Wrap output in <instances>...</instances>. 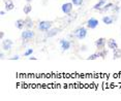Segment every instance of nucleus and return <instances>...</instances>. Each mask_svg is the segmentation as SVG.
Instances as JSON below:
<instances>
[{
  "label": "nucleus",
  "mask_w": 121,
  "mask_h": 101,
  "mask_svg": "<svg viewBox=\"0 0 121 101\" xmlns=\"http://www.w3.org/2000/svg\"><path fill=\"white\" fill-rule=\"evenodd\" d=\"M73 36L77 38L78 40H83L87 36V28L84 26H80L76 28L73 32Z\"/></svg>",
  "instance_id": "obj_1"
},
{
  "label": "nucleus",
  "mask_w": 121,
  "mask_h": 101,
  "mask_svg": "<svg viewBox=\"0 0 121 101\" xmlns=\"http://www.w3.org/2000/svg\"><path fill=\"white\" fill-rule=\"evenodd\" d=\"M35 37V32L32 29H26L21 33V39L23 42H29L33 40Z\"/></svg>",
  "instance_id": "obj_2"
},
{
  "label": "nucleus",
  "mask_w": 121,
  "mask_h": 101,
  "mask_svg": "<svg viewBox=\"0 0 121 101\" xmlns=\"http://www.w3.org/2000/svg\"><path fill=\"white\" fill-rule=\"evenodd\" d=\"M52 26H53V22L52 21H40L37 25V29L39 31L46 33L47 31H49L52 28Z\"/></svg>",
  "instance_id": "obj_3"
},
{
  "label": "nucleus",
  "mask_w": 121,
  "mask_h": 101,
  "mask_svg": "<svg viewBox=\"0 0 121 101\" xmlns=\"http://www.w3.org/2000/svg\"><path fill=\"white\" fill-rule=\"evenodd\" d=\"M59 44H60V48H61L62 52H66L68 50H70L71 48V41L68 39H65V38H61L59 40Z\"/></svg>",
  "instance_id": "obj_4"
},
{
  "label": "nucleus",
  "mask_w": 121,
  "mask_h": 101,
  "mask_svg": "<svg viewBox=\"0 0 121 101\" xmlns=\"http://www.w3.org/2000/svg\"><path fill=\"white\" fill-rule=\"evenodd\" d=\"M13 40L12 39H9V38H6V39H3L2 40V43H1V48L2 50H3L4 52H9L10 50H12L13 48Z\"/></svg>",
  "instance_id": "obj_5"
},
{
  "label": "nucleus",
  "mask_w": 121,
  "mask_h": 101,
  "mask_svg": "<svg viewBox=\"0 0 121 101\" xmlns=\"http://www.w3.org/2000/svg\"><path fill=\"white\" fill-rule=\"evenodd\" d=\"M73 4L71 3V2L63 3L61 6V12L64 13V15H69V13L73 12Z\"/></svg>",
  "instance_id": "obj_6"
},
{
  "label": "nucleus",
  "mask_w": 121,
  "mask_h": 101,
  "mask_svg": "<svg viewBox=\"0 0 121 101\" xmlns=\"http://www.w3.org/2000/svg\"><path fill=\"white\" fill-rule=\"evenodd\" d=\"M98 24H99V22H98L97 19L90 18L89 20L86 22V27H87L88 29H95L96 27L98 26Z\"/></svg>",
  "instance_id": "obj_7"
},
{
  "label": "nucleus",
  "mask_w": 121,
  "mask_h": 101,
  "mask_svg": "<svg viewBox=\"0 0 121 101\" xmlns=\"http://www.w3.org/2000/svg\"><path fill=\"white\" fill-rule=\"evenodd\" d=\"M60 31H61V28H57V27H52V28L49 30V31L46 32V37L47 38H52L54 36H56L58 33H60Z\"/></svg>",
  "instance_id": "obj_8"
},
{
  "label": "nucleus",
  "mask_w": 121,
  "mask_h": 101,
  "mask_svg": "<svg viewBox=\"0 0 121 101\" xmlns=\"http://www.w3.org/2000/svg\"><path fill=\"white\" fill-rule=\"evenodd\" d=\"M106 43H107V39H106V38H104V37H100V38H97V39L95 40L94 44L96 46V48L99 51V50H103V48H104Z\"/></svg>",
  "instance_id": "obj_9"
},
{
  "label": "nucleus",
  "mask_w": 121,
  "mask_h": 101,
  "mask_svg": "<svg viewBox=\"0 0 121 101\" xmlns=\"http://www.w3.org/2000/svg\"><path fill=\"white\" fill-rule=\"evenodd\" d=\"M117 20V17H112V16H104L101 18V21L104 22V24L106 25H112L114 23V21Z\"/></svg>",
  "instance_id": "obj_10"
},
{
  "label": "nucleus",
  "mask_w": 121,
  "mask_h": 101,
  "mask_svg": "<svg viewBox=\"0 0 121 101\" xmlns=\"http://www.w3.org/2000/svg\"><path fill=\"white\" fill-rule=\"evenodd\" d=\"M107 44H108V48H110V50H112V51L118 48V43H117V41L114 39V38H110V39H108Z\"/></svg>",
  "instance_id": "obj_11"
},
{
  "label": "nucleus",
  "mask_w": 121,
  "mask_h": 101,
  "mask_svg": "<svg viewBox=\"0 0 121 101\" xmlns=\"http://www.w3.org/2000/svg\"><path fill=\"white\" fill-rule=\"evenodd\" d=\"M15 26H16V28L19 29V30H23L24 28H26V25H25V20H22V19H19V20L16 21Z\"/></svg>",
  "instance_id": "obj_12"
},
{
  "label": "nucleus",
  "mask_w": 121,
  "mask_h": 101,
  "mask_svg": "<svg viewBox=\"0 0 121 101\" xmlns=\"http://www.w3.org/2000/svg\"><path fill=\"white\" fill-rule=\"evenodd\" d=\"M114 6V3H112V2H109V3H106L101 8L98 10L99 12H109V10H111L112 9V7Z\"/></svg>",
  "instance_id": "obj_13"
},
{
  "label": "nucleus",
  "mask_w": 121,
  "mask_h": 101,
  "mask_svg": "<svg viewBox=\"0 0 121 101\" xmlns=\"http://www.w3.org/2000/svg\"><path fill=\"white\" fill-rule=\"evenodd\" d=\"M4 3H5V10L6 12H10V10L15 8V4H13L12 0H5Z\"/></svg>",
  "instance_id": "obj_14"
},
{
  "label": "nucleus",
  "mask_w": 121,
  "mask_h": 101,
  "mask_svg": "<svg viewBox=\"0 0 121 101\" xmlns=\"http://www.w3.org/2000/svg\"><path fill=\"white\" fill-rule=\"evenodd\" d=\"M106 3H107V0H98V2H97L96 4L93 5L92 8L94 9V10H99Z\"/></svg>",
  "instance_id": "obj_15"
},
{
  "label": "nucleus",
  "mask_w": 121,
  "mask_h": 101,
  "mask_svg": "<svg viewBox=\"0 0 121 101\" xmlns=\"http://www.w3.org/2000/svg\"><path fill=\"white\" fill-rule=\"evenodd\" d=\"M25 25H26V29H32L34 26V22L32 21V19L30 17H27L25 19Z\"/></svg>",
  "instance_id": "obj_16"
},
{
  "label": "nucleus",
  "mask_w": 121,
  "mask_h": 101,
  "mask_svg": "<svg viewBox=\"0 0 121 101\" xmlns=\"http://www.w3.org/2000/svg\"><path fill=\"white\" fill-rule=\"evenodd\" d=\"M121 58V48H117L113 50V59H120Z\"/></svg>",
  "instance_id": "obj_17"
},
{
  "label": "nucleus",
  "mask_w": 121,
  "mask_h": 101,
  "mask_svg": "<svg viewBox=\"0 0 121 101\" xmlns=\"http://www.w3.org/2000/svg\"><path fill=\"white\" fill-rule=\"evenodd\" d=\"M31 10H32V5L27 2V4H26V5H24V7H23V12H24V13H25V15H29V13L31 12Z\"/></svg>",
  "instance_id": "obj_18"
},
{
  "label": "nucleus",
  "mask_w": 121,
  "mask_h": 101,
  "mask_svg": "<svg viewBox=\"0 0 121 101\" xmlns=\"http://www.w3.org/2000/svg\"><path fill=\"white\" fill-rule=\"evenodd\" d=\"M98 54H99V57H101L103 59H104L107 57V55H108V51L104 50V48H103V50L98 51Z\"/></svg>",
  "instance_id": "obj_19"
},
{
  "label": "nucleus",
  "mask_w": 121,
  "mask_h": 101,
  "mask_svg": "<svg viewBox=\"0 0 121 101\" xmlns=\"http://www.w3.org/2000/svg\"><path fill=\"white\" fill-rule=\"evenodd\" d=\"M99 58V54H98V52L97 53H94V54H92V55H90L89 57H87V60H96V59H98Z\"/></svg>",
  "instance_id": "obj_20"
},
{
  "label": "nucleus",
  "mask_w": 121,
  "mask_h": 101,
  "mask_svg": "<svg viewBox=\"0 0 121 101\" xmlns=\"http://www.w3.org/2000/svg\"><path fill=\"white\" fill-rule=\"evenodd\" d=\"M32 54H33V48H27L24 52V57H30Z\"/></svg>",
  "instance_id": "obj_21"
},
{
  "label": "nucleus",
  "mask_w": 121,
  "mask_h": 101,
  "mask_svg": "<svg viewBox=\"0 0 121 101\" xmlns=\"http://www.w3.org/2000/svg\"><path fill=\"white\" fill-rule=\"evenodd\" d=\"M84 2V0H71V3L73 5H76V6H80V5H82Z\"/></svg>",
  "instance_id": "obj_22"
},
{
  "label": "nucleus",
  "mask_w": 121,
  "mask_h": 101,
  "mask_svg": "<svg viewBox=\"0 0 121 101\" xmlns=\"http://www.w3.org/2000/svg\"><path fill=\"white\" fill-rule=\"evenodd\" d=\"M111 10H112L113 12H115V13L117 15V13L120 12V6H118V5H115V4H114V6L112 7V9H111Z\"/></svg>",
  "instance_id": "obj_23"
},
{
  "label": "nucleus",
  "mask_w": 121,
  "mask_h": 101,
  "mask_svg": "<svg viewBox=\"0 0 121 101\" xmlns=\"http://www.w3.org/2000/svg\"><path fill=\"white\" fill-rule=\"evenodd\" d=\"M19 59H20V56L19 55H15V56H13L9 58V60H19Z\"/></svg>",
  "instance_id": "obj_24"
},
{
  "label": "nucleus",
  "mask_w": 121,
  "mask_h": 101,
  "mask_svg": "<svg viewBox=\"0 0 121 101\" xmlns=\"http://www.w3.org/2000/svg\"><path fill=\"white\" fill-rule=\"evenodd\" d=\"M4 58H5L4 53H3V52H1V53H0V59H1V60H4Z\"/></svg>",
  "instance_id": "obj_25"
},
{
  "label": "nucleus",
  "mask_w": 121,
  "mask_h": 101,
  "mask_svg": "<svg viewBox=\"0 0 121 101\" xmlns=\"http://www.w3.org/2000/svg\"><path fill=\"white\" fill-rule=\"evenodd\" d=\"M3 37H4V32L1 31V32H0V38H1V39H3Z\"/></svg>",
  "instance_id": "obj_26"
},
{
  "label": "nucleus",
  "mask_w": 121,
  "mask_h": 101,
  "mask_svg": "<svg viewBox=\"0 0 121 101\" xmlns=\"http://www.w3.org/2000/svg\"><path fill=\"white\" fill-rule=\"evenodd\" d=\"M86 48H87L86 45H82V46H81V51H86V50H87Z\"/></svg>",
  "instance_id": "obj_27"
},
{
  "label": "nucleus",
  "mask_w": 121,
  "mask_h": 101,
  "mask_svg": "<svg viewBox=\"0 0 121 101\" xmlns=\"http://www.w3.org/2000/svg\"><path fill=\"white\" fill-rule=\"evenodd\" d=\"M28 59L29 60H37V58H35V57H32V55L30 56V57H28Z\"/></svg>",
  "instance_id": "obj_28"
},
{
  "label": "nucleus",
  "mask_w": 121,
  "mask_h": 101,
  "mask_svg": "<svg viewBox=\"0 0 121 101\" xmlns=\"http://www.w3.org/2000/svg\"><path fill=\"white\" fill-rule=\"evenodd\" d=\"M5 12H6V10H1V12H0V15H1V16H4V15H5Z\"/></svg>",
  "instance_id": "obj_29"
},
{
  "label": "nucleus",
  "mask_w": 121,
  "mask_h": 101,
  "mask_svg": "<svg viewBox=\"0 0 121 101\" xmlns=\"http://www.w3.org/2000/svg\"><path fill=\"white\" fill-rule=\"evenodd\" d=\"M26 1H27V2H28V3H30V2H31V1H32V0H26Z\"/></svg>",
  "instance_id": "obj_30"
},
{
  "label": "nucleus",
  "mask_w": 121,
  "mask_h": 101,
  "mask_svg": "<svg viewBox=\"0 0 121 101\" xmlns=\"http://www.w3.org/2000/svg\"><path fill=\"white\" fill-rule=\"evenodd\" d=\"M120 12H121V6H120Z\"/></svg>",
  "instance_id": "obj_31"
}]
</instances>
